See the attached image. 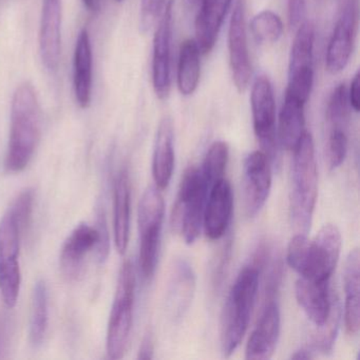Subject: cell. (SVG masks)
<instances>
[{"instance_id": "cell-1", "label": "cell", "mask_w": 360, "mask_h": 360, "mask_svg": "<svg viewBox=\"0 0 360 360\" xmlns=\"http://www.w3.org/2000/svg\"><path fill=\"white\" fill-rule=\"evenodd\" d=\"M41 136V108L37 90L29 82L16 88L12 98L11 128L6 169L18 174L30 164Z\"/></svg>"}, {"instance_id": "cell-2", "label": "cell", "mask_w": 360, "mask_h": 360, "mask_svg": "<svg viewBox=\"0 0 360 360\" xmlns=\"http://www.w3.org/2000/svg\"><path fill=\"white\" fill-rule=\"evenodd\" d=\"M341 245L338 227L326 224L311 240L304 233H296L288 243L286 261L299 277L330 281L338 263Z\"/></svg>"}, {"instance_id": "cell-3", "label": "cell", "mask_w": 360, "mask_h": 360, "mask_svg": "<svg viewBox=\"0 0 360 360\" xmlns=\"http://www.w3.org/2000/svg\"><path fill=\"white\" fill-rule=\"evenodd\" d=\"M290 219L296 233L307 235L318 195V170L313 136L305 132L294 150Z\"/></svg>"}, {"instance_id": "cell-4", "label": "cell", "mask_w": 360, "mask_h": 360, "mask_svg": "<svg viewBox=\"0 0 360 360\" xmlns=\"http://www.w3.org/2000/svg\"><path fill=\"white\" fill-rule=\"evenodd\" d=\"M260 271L248 264L240 271L225 301L221 315L220 345L225 357H229L242 342L250 324L256 301Z\"/></svg>"}, {"instance_id": "cell-5", "label": "cell", "mask_w": 360, "mask_h": 360, "mask_svg": "<svg viewBox=\"0 0 360 360\" xmlns=\"http://www.w3.org/2000/svg\"><path fill=\"white\" fill-rule=\"evenodd\" d=\"M210 191L201 168L193 165L185 170L172 210V225L189 245L195 243L201 233Z\"/></svg>"}, {"instance_id": "cell-6", "label": "cell", "mask_w": 360, "mask_h": 360, "mask_svg": "<svg viewBox=\"0 0 360 360\" xmlns=\"http://www.w3.org/2000/svg\"><path fill=\"white\" fill-rule=\"evenodd\" d=\"M136 271L131 261L122 265L107 330V354L110 359L125 355L134 321Z\"/></svg>"}, {"instance_id": "cell-7", "label": "cell", "mask_w": 360, "mask_h": 360, "mask_svg": "<svg viewBox=\"0 0 360 360\" xmlns=\"http://www.w3.org/2000/svg\"><path fill=\"white\" fill-rule=\"evenodd\" d=\"M96 250L100 263H104L110 252V238L106 217L98 214L94 226L77 225L65 241L60 254V267L69 279H77L83 273L84 261L88 252Z\"/></svg>"}, {"instance_id": "cell-8", "label": "cell", "mask_w": 360, "mask_h": 360, "mask_svg": "<svg viewBox=\"0 0 360 360\" xmlns=\"http://www.w3.org/2000/svg\"><path fill=\"white\" fill-rule=\"evenodd\" d=\"M161 191L155 185L149 186L143 193L139 205V264L143 278L146 280L151 279L155 275L159 258L162 229L165 217V202Z\"/></svg>"}, {"instance_id": "cell-9", "label": "cell", "mask_w": 360, "mask_h": 360, "mask_svg": "<svg viewBox=\"0 0 360 360\" xmlns=\"http://www.w3.org/2000/svg\"><path fill=\"white\" fill-rule=\"evenodd\" d=\"M315 27L305 20L296 30L288 63L285 94L307 103L314 84Z\"/></svg>"}, {"instance_id": "cell-10", "label": "cell", "mask_w": 360, "mask_h": 360, "mask_svg": "<svg viewBox=\"0 0 360 360\" xmlns=\"http://www.w3.org/2000/svg\"><path fill=\"white\" fill-rule=\"evenodd\" d=\"M252 124L257 140L271 163H277L278 136L276 127V103L273 85L269 77L260 75L252 84L250 94Z\"/></svg>"}, {"instance_id": "cell-11", "label": "cell", "mask_w": 360, "mask_h": 360, "mask_svg": "<svg viewBox=\"0 0 360 360\" xmlns=\"http://www.w3.org/2000/svg\"><path fill=\"white\" fill-rule=\"evenodd\" d=\"M358 22V0H345L326 49V70L332 75H338L349 64L357 34Z\"/></svg>"}, {"instance_id": "cell-12", "label": "cell", "mask_w": 360, "mask_h": 360, "mask_svg": "<svg viewBox=\"0 0 360 360\" xmlns=\"http://www.w3.org/2000/svg\"><path fill=\"white\" fill-rule=\"evenodd\" d=\"M172 3L168 1L159 18L153 37V86L160 100H165L172 88Z\"/></svg>"}, {"instance_id": "cell-13", "label": "cell", "mask_w": 360, "mask_h": 360, "mask_svg": "<svg viewBox=\"0 0 360 360\" xmlns=\"http://www.w3.org/2000/svg\"><path fill=\"white\" fill-rule=\"evenodd\" d=\"M229 56L231 77L238 91L248 89L252 77L245 22V0H237L229 29Z\"/></svg>"}, {"instance_id": "cell-14", "label": "cell", "mask_w": 360, "mask_h": 360, "mask_svg": "<svg viewBox=\"0 0 360 360\" xmlns=\"http://www.w3.org/2000/svg\"><path fill=\"white\" fill-rule=\"evenodd\" d=\"M271 188V161L263 151L250 153L243 164L244 210L248 218H252L262 210Z\"/></svg>"}, {"instance_id": "cell-15", "label": "cell", "mask_w": 360, "mask_h": 360, "mask_svg": "<svg viewBox=\"0 0 360 360\" xmlns=\"http://www.w3.org/2000/svg\"><path fill=\"white\" fill-rule=\"evenodd\" d=\"M280 328L281 315L279 305L276 299H266L258 323L246 345V359H271L279 340Z\"/></svg>"}, {"instance_id": "cell-16", "label": "cell", "mask_w": 360, "mask_h": 360, "mask_svg": "<svg viewBox=\"0 0 360 360\" xmlns=\"http://www.w3.org/2000/svg\"><path fill=\"white\" fill-rule=\"evenodd\" d=\"M233 212V188L231 182L223 178L212 185L206 201L203 229L208 239L217 241L224 237L231 225Z\"/></svg>"}, {"instance_id": "cell-17", "label": "cell", "mask_w": 360, "mask_h": 360, "mask_svg": "<svg viewBox=\"0 0 360 360\" xmlns=\"http://www.w3.org/2000/svg\"><path fill=\"white\" fill-rule=\"evenodd\" d=\"M62 50V0H43L39 51L41 60L50 72L60 66Z\"/></svg>"}, {"instance_id": "cell-18", "label": "cell", "mask_w": 360, "mask_h": 360, "mask_svg": "<svg viewBox=\"0 0 360 360\" xmlns=\"http://www.w3.org/2000/svg\"><path fill=\"white\" fill-rule=\"evenodd\" d=\"M195 290V275L193 266L186 260H176L168 281V313L174 321H180L186 315L193 302Z\"/></svg>"}, {"instance_id": "cell-19", "label": "cell", "mask_w": 360, "mask_h": 360, "mask_svg": "<svg viewBox=\"0 0 360 360\" xmlns=\"http://www.w3.org/2000/svg\"><path fill=\"white\" fill-rule=\"evenodd\" d=\"M295 295L297 302L316 328L326 321L332 307L330 281L299 277L295 285Z\"/></svg>"}, {"instance_id": "cell-20", "label": "cell", "mask_w": 360, "mask_h": 360, "mask_svg": "<svg viewBox=\"0 0 360 360\" xmlns=\"http://www.w3.org/2000/svg\"><path fill=\"white\" fill-rule=\"evenodd\" d=\"M233 0H202L195 18V43L201 54L212 51Z\"/></svg>"}, {"instance_id": "cell-21", "label": "cell", "mask_w": 360, "mask_h": 360, "mask_svg": "<svg viewBox=\"0 0 360 360\" xmlns=\"http://www.w3.org/2000/svg\"><path fill=\"white\" fill-rule=\"evenodd\" d=\"M92 47L89 32L83 29L77 37L73 56V89L75 100L81 108L90 106L92 100Z\"/></svg>"}, {"instance_id": "cell-22", "label": "cell", "mask_w": 360, "mask_h": 360, "mask_svg": "<svg viewBox=\"0 0 360 360\" xmlns=\"http://www.w3.org/2000/svg\"><path fill=\"white\" fill-rule=\"evenodd\" d=\"M174 126L169 117L160 123L153 155V176L160 191L167 188L174 169Z\"/></svg>"}, {"instance_id": "cell-23", "label": "cell", "mask_w": 360, "mask_h": 360, "mask_svg": "<svg viewBox=\"0 0 360 360\" xmlns=\"http://www.w3.org/2000/svg\"><path fill=\"white\" fill-rule=\"evenodd\" d=\"M129 174L125 168L120 170L113 189V231L117 252H126L129 243L130 207H131Z\"/></svg>"}, {"instance_id": "cell-24", "label": "cell", "mask_w": 360, "mask_h": 360, "mask_svg": "<svg viewBox=\"0 0 360 360\" xmlns=\"http://www.w3.org/2000/svg\"><path fill=\"white\" fill-rule=\"evenodd\" d=\"M360 254L355 248L349 252L345 260L343 271L345 286V326L349 336H355L359 332V283Z\"/></svg>"}, {"instance_id": "cell-25", "label": "cell", "mask_w": 360, "mask_h": 360, "mask_svg": "<svg viewBox=\"0 0 360 360\" xmlns=\"http://www.w3.org/2000/svg\"><path fill=\"white\" fill-rule=\"evenodd\" d=\"M307 103L284 94L279 115L278 140L286 150L292 151L305 132L304 108Z\"/></svg>"}, {"instance_id": "cell-26", "label": "cell", "mask_w": 360, "mask_h": 360, "mask_svg": "<svg viewBox=\"0 0 360 360\" xmlns=\"http://www.w3.org/2000/svg\"><path fill=\"white\" fill-rule=\"evenodd\" d=\"M199 47L195 39H186L181 45L179 56L178 82L179 91L182 96H189L195 94L199 85L201 75Z\"/></svg>"}, {"instance_id": "cell-27", "label": "cell", "mask_w": 360, "mask_h": 360, "mask_svg": "<svg viewBox=\"0 0 360 360\" xmlns=\"http://www.w3.org/2000/svg\"><path fill=\"white\" fill-rule=\"evenodd\" d=\"M49 322V292L44 280H39L34 285L31 307L30 337L31 345L41 347L47 334Z\"/></svg>"}, {"instance_id": "cell-28", "label": "cell", "mask_w": 360, "mask_h": 360, "mask_svg": "<svg viewBox=\"0 0 360 360\" xmlns=\"http://www.w3.org/2000/svg\"><path fill=\"white\" fill-rule=\"evenodd\" d=\"M341 311L342 307H341L340 299L337 294L332 292V307H330V315L322 326H317V332L313 337V343L309 347L314 353L328 354L332 351L338 334Z\"/></svg>"}, {"instance_id": "cell-29", "label": "cell", "mask_w": 360, "mask_h": 360, "mask_svg": "<svg viewBox=\"0 0 360 360\" xmlns=\"http://www.w3.org/2000/svg\"><path fill=\"white\" fill-rule=\"evenodd\" d=\"M24 231L8 210L0 220V261L18 260Z\"/></svg>"}, {"instance_id": "cell-30", "label": "cell", "mask_w": 360, "mask_h": 360, "mask_svg": "<svg viewBox=\"0 0 360 360\" xmlns=\"http://www.w3.org/2000/svg\"><path fill=\"white\" fill-rule=\"evenodd\" d=\"M250 32L255 41L261 45L277 43L283 33V22L275 12L265 10L252 18Z\"/></svg>"}, {"instance_id": "cell-31", "label": "cell", "mask_w": 360, "mask_h": 360, "mask_svg": "<svg viewBox=\"0 0 360 360\" xmlns=\"http://www.w3.org/2000/svg\"><path fill=\"white\" fill-rule=\"evenodd\" d=\"M229 158V149L226 143L223 141H217L210 145L204 158L203 164L200 167L210 188L214 183L225 178Z\"/></svg>"}, {"instance_id": "cell-32", "label": "cell", "mask_w": 360, "mask_h": 360, "mask_svg": "<svg viewBox=\"0 0 360 360\" xmlns=\"http://www.w3.org/2000/svg\"><path fill=\"white\" fill-rule=\"evenodd\" d=\"M22 274L18 260L0 261V294L6 307L13 309L20 296Z\"/></svg>"}, {"instance_id": "cell-33", "label": "cell", "mask_w": 360, "mask_h": 360, "mask_svg": "<svg viewBox=\"0 0 360 360\" xmlns=\"http://www.w3.org/2000/svg\"><path fill=\"white\" fill-rule=\"evenodd\" d=\"M347 88L345 84H339L328 98L326 117L328 128H347L349 112Z\"/></svg>"}, {"instance_id": "cell-34", "label": "cell", "mask_w": 360, "mask_h": 360, "mask_svg": "<svg viewBox=\"0 0 360 360\" xmlns=\"http://www.w3.org/2000/svg\"><path fill=\"white\" fill-rule=\"evenodd\" d=\"M347 128H330L328 139V164L330 170H335L343 163L347 157Z\"/></svg>"}, {"instance_id": "cell-35", "label": "cell", "mask_w": 360, "mask_h": 360, "mask_svg": "<svg viewBox=\"0 0 360 360\" xmlns=\"http://www.w3.org/2000/svg\"><path fill=\"white\" fill-rule=\"evenodd\" d=\"M33 204H34V191L31 188H27L16 197L8 210L13 214L24 233L28 229L32 219Z\"/></svg>"}, {"instance_id": "cell-36", "label": "cell", "mask_w": 360, "mask_h": 360, "mask_svg": "<svg viewBox=\"0 0 360 360\" xmlns=\"http://www.w3.org/2000/svg\"><path fill=\"white\" fill-rule=\"evenodd\" d=\"M165 5V0H141V27L143 30H150L161 16Z\"/></svg>"}, {"instance_id": "cell-37", "label": "cell", "mask_w": 360, "mask_h": 360, "mask_svg": "<svg viewBox=\"0 0 360 360\" xmlns=\"http://www.w3.org/2000/svg\"><path fill=\"white\" fill-rule=\"evenodd\" d=\"M13 335V319L8 311H0V358H7Z\"/></svg>"}, {"instance_id": "cell-38", "label": "cell", "mask_w": 360, "mask_h": 360, "mask_svg": "<svg viewBox=\"0 0 360 360\" xmlns=\"http://www.w3.org/2000/svg\"><path fill=\"white\" fill-rule=\"evenodd\" d=\"M288 18L290 28L297 30L307 18V0H288Z\"/></svg>"}, {"instance_id": "cell-39", "label": "cell", "mask_w": 360, "mask_h": 360, "mask_svg": "<svg viewBox=\"0 0 360 360\" xmlns=\"http://www.w3.org/2000/svg\"><path fill=\"white\" fill-rule=\"evenodd\" d=\"M360 75L356 72L353 79L351 82V87L347 90V98H349V107L355 112H359L360 110Z\"/></svg>"}, {"instance_id": "cell-40", "label": "cell", "mask_w": 360, "mask_h": 360, "mask_svg": "<svg viewBox=\"0 0 360 360\" xmlns=\"http://www.w3.org/2000/svg\"><path fill=\"white\" fill-rule=\"evenodd\" d=\"M155 353V340H153V333L147 332L143 337L142 343L139 349V359H151Z\"/></svg>"}, {"instance_id": "cell-41", "label": "cell", "mask_w": 360, "mask_h": 360, "mask_svg": "<svg viewBox=\"0 0 360 360\" xmlns=\"http://www.w3.org/2000/svg\"><path fill=\"white\" fill-rule=\"evenodd\" d=\"M314 352L311 351L309 347H302V349H299L298 351L295 352L290 358L292 359H311V358L315 357L314 355Z\"/></svg>"}, {"instance_id": "cell-42", "label": "cell", "mask_w": 360, "mask_h": 360, "mask_svg": "<svg viewBox=\"0 0 360 360\" xmlns=\"http://www.w3.org/2000/svg\"><path fill=\"white\" fill-rule=\"evenodd\" d=\"M84 7L88 10V11H96L98 9V1L96 0H82Z\"/></svg>"}, {"instance_id": "cell-43", "label": "cell", "mask_w": 360, "mask_h": 360, "mask_svg": "<svg viewBox=\"0 0 360 360\" xmlns=\"http://www.w3.org/2000/svg\"><path fill=\"white\" fill-rule=\"evenodd\" d=\"M184 1L187 8H189V9H193V8H195L197 6L200 5V3H201L202 0H184Z\"/></svg>"}, {"instance_id": "cell-44", "label": "cell", "mask_w": 360, "mask_h": 360, "mask_svg": "<svg viewBox=\"0 0 360 360\" xmlns=\"http://www.w3.org/2000/svg\"><path fill=\"white\" fill-rule=\"evenodd\" d=\"M115 1H117V3H122V1H123V0H115Z\"/></svg>"}]
</instances>
